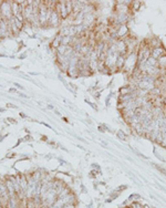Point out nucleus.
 <instances>
[{"label":"nucleus","mask_w":166,"mask_h":208,"mask_svg":"<svg viewBox=\"0 0 166 208\" xmlns=\"http://www.w3.org/2000/svg\"><path fill=\"white\" fill-rule=\"evenodd\" d=\"M0 17L10 20L12 18V11H11V1H1L0 2Z\"/></svg>","instance_id":"obj_1"},{"label":"nucleus","mask_w":166,"mask_h":208,"mask_svg":"<svg viewBox=\"0 0 166 208\" xmlns=\"http://www.w3.org/2000/svg\"><path fill=\"white\" fill-rule=\"evenodd\" d=\"M60 21H61L60 15L55 10H53L51 12V16H50L48 26H50V27H58V26H59V23H60Z\"/></svg>","instance_id":"obj_2"},{"label":"nucleus","mask_w":166,"mask_h":208,"mask_svg":"<svg viewBox=\"0 0 166 208\" xmlns=\"http://www.w3.org/2000/svg\"><path fill=\"white\" fill-rule=\"evenodd\" d=\"M116 49H117V52L122 55H125L127 52V46L124 42V40H117V42L115 43Z\"/></svg>","instance_id":"obj_3"},{"label":"nucleus","mask_w":166,"mask_h":208,"mask_svg":"<svg viewBox=\"0 0 166 208\" xmlns=\"http://www.w3.org/2000/svg\"><path fill=\"white\" fill-rule=\"evenodd\" d=\"M163 54H165V50L163 47H159V48H155L152 50V53H151V57L152 58H154V59H158V58H160Z\"/></svg>","instance_id":"obj_4"},{"label":"nucleus","mask_w":166,"mask_h":208,"mask_svg":"<svg viewBox=\"0 0 166 208\" xmlns=\"http://www.w3.org/2000/svg\"><path fill=\"white\" fill-rule=\"evenodd\" d=\"M11 11H12V16L17 17L21 13V9H20V5L18 1H11Z\"/></svg>","instance_id":"obj_5"},{"label":"nucleus","mask_w":166,"mask_h":208,"mask_svg":"<svg viewBox=\"0 0 166 208\" xmlns=\"http://www.w3.org/2000/svg\"><path fill=\"white\" fill-rule=\"evenodd\" d=\"M9 24H10V29H11V34L13 35H17L19 32H20V30L18 29V27L16 26V22H15V17H12V18L9 20Z\"/></svg>","instance_id":"obj_6"},{"label":"nucleus","mask_w":166,"mask_h":208,"mask_svg":"<svg viewBox=\"0 0 166 208\" xmlns=\"http://www.w3.org/2000/svg\"><path fill=\"white\" fill-rule=\"evenodd\" d=\"M127 32H129V28L126 27V24H123V26H121L117 29L116 34H117V38H122V37H124V35H126Z\"/></svg>","instance_id":"obj_7"},{"label":"nucleus","mask_w":166,"mask_h":208,"mask_svg":"<svg viewBox=\"0 0 166 208\" xmlns=\"http://www.w3.org/2000/svg\"><path fill=\"white\" fill-rule=\"evenodd\" d=\"M148 46H149V48L155 49V48H159V47H162V43H160L159 39L154 38V39H152V40L148 41Z\"/></svg>","instance_id":"obj_8"},{"label":"nucleus","mask_w":166,"mask_h":208,"mask_svg":"<svg viewBox=\"0 0 166 208\" xmlns=\"http://www.w3.org/2000/svg\"><path fill=\"white\" fill-rule=\"evenodd\" d=\"M125 62H126V59L124 55L120 54L117 58V60H116V63H115V66H117V68H123L124 65H125Z\"/></svg>","instance_id":"obj_9"},{"label":"nucleus","mask_w":166,"mask_h":208,"mask_svg":"<svg viewBox=\"0 0 166 208\" xmlns=\"http://www.w3.org/2000/svg\"><path fill=\"white\" fill-rule=\"evenodd\" d=\"M130 100H132L131 95L130 94H124V95H120V98H118V103H125V102L130 101ZM134 100V99H133Z\"/></svg>","instance_id":"obj_10"},{"label":"nucleus","mask_w":166,"mask_h":208,"mask_svg":"<svg viewBox=\"0 0 166 208\" xmlns=\"http://www.w3.org/2000/svg\"><path fill=\"white\" fill-rule=\"evenodd\" d=\"M157 63L160 68H165L166 66V54H163L160 58L157 59Z\"/></svg>","instance_id":"obj_11"},{"label":"nucleus","mask_w":166,"mask_h":208,"mask_svg":"<svg viewBox=\"0 0 166 208\" xmlns=\"http://www.w3.org/2000/svg\"><path fill=\"white\" fill-rule=\"evenodd\" d=\"M65 6H66V10H68V13L69 16L72 13V11H73V8H72V1L71 0H69V1H65Z\"/></svg>","instance_id":"obj_12"},{"label":"nucleus","mask_w":166,"mask_h":208,"mask_svg":"<svg viewBox=\"0 0 166 208\" xmlns=\"http://www.w3.org/2000/svg\"><path fill=\"white\" fill-rule=\"evenodd\" d=\"M147 63H148L149 65H152V66H157V65H158V63H157V60L154 59V58H152V57H149L148 59H147Z\"/></svg>","instance_id":"obj_13"},{"label":"nucleus","mask_w":166,"mask_h":208,"mask_svg":"<svg viewBox=\"0 0 166 208\" xmlns=\"http://www.w3.org/2000/svg\"><path fill=\"white\" fill-rule=\"evenodd\" d=\"M116 134H117V137H118V138H121V140H123V141H126V140H127V138H126V135L124 134V132L117 131V133H116Z\"/></svg>","instance_id":"obj_14"},{"label":"nucleus","mask_w":166,"mask_h":208,"mask_svg":"<svg viewBox=\"0 0 166 208\" xmlns=\"http://www.w3.org/2000/svg\"><path fill=\"white\" fill-rule=\"evenodd\" d=\"M6 109H18V106H17L16 104H12V103H9V102H8V103L6 104Z\"/></svg>","instance_id":"obj_15"},{"label":"nucleus","mask_w":166,"mask_h":208,"mask_svg":"<svg viewBox=\"0 0 166 208\" xmlns=\"http://www.w3.org/2000/svg\"><path fill=\"white\" fill-rule=\"evenodd\" d=\"M20 76H21V77H23V79H27L28 81H32V79H31V77H29L28 75H26V74H24L23 72H20Z\"/></svg>","instance_id":"obj_16"},{"label":"nucleus","mask_w":166,"mask_h":208,"mask_svg":"<svg viewBox=\"0 0 166 208\" xmlns=\"http://www.w3.org/2000/svg\"><path fill=\"white\" fill-rule=\"evenodd\" d=\"M23 141H28V142H31V141H33V137H31L30 135H26V136L23 137Z\"/></svg>","instance_id":"obj_17"},{"label":"nucleus","mask_w":166,"mask_h":208,"mask_svg":"<svg viewBox=\"0 0 166 208\" xmlns=\"http://www.w3.org/2000/svg\"><path fill=\"white\" fill-rule=\"evenodd\" d=\"M7 122H9V123H12V124H17V121L15 120V118H12V117H8V118H7Z\"/></svg>","instance_id":"obj_18"},{"label":"nucleus","mask_w":166,"mask_h":208,"mask_svg":"<svg viewBox=\"0 0 166 208\" xmlns=\"http://www.w3.org/2000/svg\"><path fill=\"white\" fill-rule=\"evenodd\" d=\"M13 85H15V88H18V89H20V90H24V88L19 84V83H13Z\"/></svg>","instance_id":"obj_19"},{"label":"nucleus","mask_w":166,"mask_h":208,"mask_svg":"<svg viewBox=\"0 0 166 208\" xmlns=\"http://www.w3.org/2000/svg\"><path fill=\"white\" fill-rule=\"evenodd\" d=\"M133 4H134V5H133L134 9H137V8L140 7V2H138V1H135V2H133Z\"/></svg>","instance_id":"obj_20"},{"label":"nucleus","mask_w":166,"mask_h":208,"mask_svg":"<svg viewBox=\"0 0 166 208\" xmlns=\"http://www.w3.org/2000/svg\"><path fill=\"white\" fill-rule=\"evenodd\" d=\"M9 92H10V93H18V91H17L16 88H15V89L11 88V89H9Z\"/></svg>","instance_id":"obj_21"},{"label":"nucleus","mask_w":166,"mask_h":208,"mask_svg":"<svg viewBox=\"0 0 166 208\" xmlns=\"http://www.w3.org/2000/svg\"><path fill=\"white\" fill-rule=\"evenodd\" d=\"M26 58H27V53H22L20 57H19V59H20V60H23V59H26Z\"/></svg>","instance_id":"obj_22"},{"label":"nucleus","mask_w":166,"mask_h":208,"mask_svg":"<svg viewBox=\"0 0 166 208\" xmlns=\"http://www.w3.org/2000/svg\"><path fill=\"white\" fill-rule=\"evenodd\" d=\"M22 141H23V140H21V138H19V140H18V142H17V144H16V145H15V146H16V147H17V146H19V144H20V143L22 142Z\"/></svg>","instance_id":"obj_23"},{"label":"nucleus","mask_w":166,"mask_h":208,"mask_svg":"<svg viewBox=\"0 0 166 208\" xmlns=\"http://www.w3.org/2000/svg\"><path fill=\"white\" fill-rule=\"evenodd\" d=\"M18 95H19V96H21V98H28L26 94H22V93H19V92H18Z\"/></svg>","instance_id":"obj_24"},{"label":"nucleus","mask_w":166,"mask_h":208,"mask_svg":"<svg viewBox=\"0 0 166 208\" xmlns=\"http://www.w3.org/2000/svg\"><path fill=\"white\" fill-rule=\"evenodd\" d=\"M7 111V109H5V107H0V113H4Z\"/></svg>","instance_id":"obj_25"},{"label":"nucleus","mask_w":166,"mask_h":208,"mask_svg":"<svg viewBox=\"0 0 166 208\" xmlns=\"http://www.w3.org/2000/svg\"><path fill=\"white\" fill-rule=\"evenodd\" d=\"M48 109L53 110V109H54V106H53V105H51V104H49V105H48Z\"/></svg>","instance_id":"obj_26"},{"label":"nucleus","mask_w":166,"mask_h":208,"mask_svg":"<svg viewBox=\"0 0 166 208\" xmlns=\"http://www.w3.org/2000/svg\"><path fill=\"white\" fill-rule=\"evenodd\" d=\"M42 140H43V141H47V136H46V135H42V136H41V141H42Z\"/></svg>","instance_id":"obj_27"},{"label":"nucleus","mask_w":166,"mask_h":208,"mask_svg":"<svg viewBox=\"0 0 166 208\" xmlns=\"http://www.w3.org/2000/svg\"><path fill=\"white\" fill-rule=\"evenodd\" d=\"M15 155H17V154L12 153V154H10V155H9V156H8V157H9V158H12V157H15Z\"/></svg>","instance_id":"obj_28"},{"label":"nucleus","mask_w":166,"mask_h":208,"mask_svg":"<svg viewBox=\"0 0 166 208\" xmlns=\"http://www.w3.org/2000/svg\"><path fill=\"white\" fill-rule=\"evenodd\" d=\"M29 74H31V75H37L38 73H35V72H29Z\"/></svg>","instance_id":"obj_29"},{"label":"nucleus","mask_w":166,"mask_h":208,"mask_svg":"<svg viewBox=\"0 0 166 208\" xmlns=\"http://www.w3.org/2000/svg\"><path fill=\"white\" fill-rule=\"evenodd\" d=\"M20 116H22V117H27V115L23 114V113H20Z\"/></svg>","instance_id":"obj_30"},{"label":"nucleus","mask_w":166,"mask_h":208,"mask_svg":"<svg viewBox=\"0 0 166 208\" xmlns=\"http://www.w3.org/2000/svg\"><path fill=\"white\" fill-rule=\"evenodd\" d=\"M144 208H151V207H149L148 205H146V206H144Z\"/></svg>","instance_id":"obj_31"},{"label":"nucleus","mask_w":166,"mask_h":208,"mask_svg":"<svg viewBox=\"0 0 166 208\" xmlns=\"http://www.w3.org/2000/svg\"><path fill=\"white\" fill-rule=\"evenodd\" d=\"M0 208H2V205H1V200H0Z\"/></svg>","instance_id":"obj_32"},{"label":"nucleus","mask_w":166,"mask_h":208,"mask_svg":"<svg viewBox=\"0 0 166 208\" xmlns=\"http://www.w3.org/2000/svg\"><path fill=\"white\" fill-rule=\"evenodd\" d=\"M129 208H131V207H129Z\"/></svg>","instance_id":"obj_33"}]
</instances>
